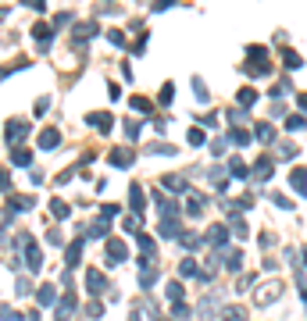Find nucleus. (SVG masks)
Listing matches in <instances>:
<instances>
[{"mask_svg":"<svg viewBox=\"0 0 307 321\" xmlns=\"http://www.w3.org/2000/svg\"><path fill=\"white\" fill-rule=\"evenodd\" d=\"M122 257H125V243L122 239H111L107 243V264H122Z\"/></svg>","mask_w":307,"mask_h":321,"instance_id":"f257e3e1","label":"nucleus"},{"mask_svg":"<svg viewBox=\"0 0 307 321\" xmlns=\"http://www.w3.org/2000/svg\"><path fill=\"white\" fill-rule=\"evenodd\" d=\"M250 57H257V61H261V57H264V50H261V47H250ZM268 68H272V64H243V71H247V75H264Z\"/></svg>","mask_w":307,"mask_h":321,"instance_id":"f03ea898","label":"nucleus"},{"mask_svg":"<svg viewBox=\"0 0 307 321\" xmlns=\"http://www.w3.org/2000/svg\"><path fill=\"white\" fill-rule=\"evenodd\" d=\"M86 289H90L93 296L107 289V282H104V275H100V271H90V275H86Z\"/></svg>","mask_w":307,"mask_h":321,"instance_id":"7ed1b4c3","label":"nucleus"},{"mask_svg":"<svg viewBox=\"0 0 307 321\" xmlns=\"http://www.w3.org/2000/svg\"><path fill=\"white\" fill-rule=\"evenodd\" d=\"M303 175H307L303 168H293V172H289V186H293L296 193H307V179H303Z\"/></svg>","mask_w":307,"mask_h":321,"instance_id":"20e7f679","label":"nucleus"},{"mask_svg":"<svg viewBox=\"0 0 307 321\" xmlns=\"http://www.w3.org/2000/svg\"><path fill=\"white\" fill-rule=\"evenodd\" d=\"M25 129H29L25 122H11V125L4 129V136H8V143H15V139H22V136H25Z\"/></svg>","mask_w":307,"mask_h":321,"instance_id":"39448f33","label":"nucleus"},{"mask_svg":"<svg viewBox=\"0 0 307 321\" xmlns=\"http://www.w3.org/2000/svg\"><path fill=\"white\" fill-rule=\"evenodd\" d=\"M40 143H43V150H54V146L61 143V132H57V129H43V136H40Z\"/></svg>","mask_w":307,"mask_h":321,"instance_id":"423d86ee","label":"nucleus"},{"mask_svg":"<svg viewBox=\"0 0 307 321\" xmlns=\"http://www.w3.org/2000/svg\"><path fill=\"white\" fill-rule=\"evenodd\" d=\"M111 165L129 168V165H132V150H114V153H111Z\"/></svg>","mask_w":307,"mask_h":321,"instance_id":"0eeeda50","label":"nucleus"},{"mask_svg":"<svg viewBox=\"0 0 307 321\" xmlns=\"http://www.w3.org/2000/svg\"><path fill=\"white\" fill-rule=\"evenodd\" d=\"M71 310H75V296L68 293V300H61V307H57V321H68Z\"/></svg>","mask_w":307,"mask_h":321,"instance_id":"6e6552de","label":"nucleus"},{"mask_svg":"<svg viewBox=\"0 0 307 321\" xmlns=\"http://www.w3.org/2000/svg\"><path fill=\"white\" fill-rule=\"evenodd\" d=\"M225 239H228V232H225L221 225H214V228L207 232V243H214V247H221V243H225Z\"/></svg>","mask_w":307,"mask_h":321,"instance_id":"1a4fd4ad","label":"nucleus"},{"mask_svg":"<svg viewBox=\"0 0 307 321\" xmlns=\"http://www.w3.org/2000/svg\"><path fill=\"white\" fill-rule=\"evenodd\" d=\"M254 175H257V179H268V175H272V160H268V157H261L257 165H254Z\"/></svg>","mask_w":307,"mask_h":321,"instance_id":"9d476101","label":"nucleus"},{"mask_svg":"<svg viewBox=\"0 0 307 321\" xmlns=\"http://www.w3.org/2000/svg\"><path fill=\"white\" fill-rule=\"evenodd\" d=\"M93 125H97L100 132H107V129H111V114H107V111H100V114H93Z\"/></svg>","mask_w":307,"mask_h":321,"instance_id":"9b49d317","label":"nucleus"},{"mask_svg":"<svg viewBox=\"0 0 307 321\" xmlns=\"http://www.w3.org/2000/svg\"><path fill=\"white\" fill-rule=\"evenodd\" d=\"M228 172H233V179H247V175H250V168L243 165V160H233V165H228Z\"/></svg>","mask_w":307,"mask_h":321,"instance_id":"f8f14e48","label":"nucleus"},{"mask_svg":"<svg viewBox=\"0 0 307 321\" xmlns=\"http://www.w3.org/2000/svg\"><path fill=\"white\" fill-rule=\"evenodd\" d=\"M11 207H15V211H29V207H32V196H15Z\"/></svg>","mask_w":307,"mask_h":321,"instance_id":"ddd939ff","label":"nucleus"},{"mask_svg":"<svg viewBox=\"0 0 307 321\" xmlns=\"http://www.w3.org/2000/svg\"><path fill=\"white\" fill-rule=\"evenodd\" d=\"M225 321H247L243 307H228V310H225Z\"/></svg>","mask_w":307,"mask_h":321,"instance_id":"4468645a","label":"nucleus"},{"mask_svg":"<svg viewBox=\"0 0 307 321\" xmlns=\"http://www.w3.org/2000/svg\"><path fill=\"white\" fill-rule=\"evenodd\" d=\"M11 160H15V165H29L32 153H29V150H15V153H11Z\"/></svg>","mask_w":307,"mask_h":321,"instance_id":"2eb2a0df","label":"nucleus"},{"mask_svg":"<svg viewBox=\"0 0 307 321\" xmlns=\"http://www.w3.org/2000/svg\"><path fill=\"white\" fill-rule=\"evenodd\" d=\"M50 211H54V218H64V214H68L64 200H50Z\"/></svg>","mask_w":307,"mask_h":321,"instance_id":"dca6fc26","label":"nucleus"},{"mask_svg":"<svg viewBox=\"0 0 307 321\" xmlns=\"http://www.w3.org/2000/svg\"><path fill=\"white\" fill-rule=\"evenodd\" d=\"M236 100H240V104H243V107H250V104H254V100H257V93H254V90H243V93H240V97H236Z\"/></svg>","mask_w":307,"mask_h":321,"instance_id":"f3484780","label":"nucleus"},{"mask_svg":"<svg viewBox=\"0 0 307 321\" xmlns=\"http://www.w3.org/2000/svg\"><path fill=\"white\" fill-rule=\"evenodd\" d=\"M272 136H275V129H272V125H257V139H264V143H268Z\"/></svg>","mask_w":307,"mask_h":321,"instance_id":"a211bd4d","label":"nucleus"},{"mask_svg":"<svg viewBox=\"0 0 307 321\" xmlns=\"http://www.w3.org/2000/svg\"><path fill=\"white\" fill-rule=\"evenodd\" d=\"M282 57H286V68H300V54H293V50H286Z\"/></svg>","mask_w":307,"mask_h":321,"instance_id":"6ab92c4d","label":"nucleus"},{"mask_svg":"<svg viewBox=\"0 0 307 321\" xmlns=\"http://www.w3.org/2000/svg\"><path fill=\"white\" fill-rule=\"evenodd\" d=\"M139 247H143V254L150 257V254H154V239H150V235H139Z\"/></svg>","mask_w":307,"mask_h":321,"instance_id":"aec40b11","label":"nucleus"},{"mask_svg":"<svg viewBox=\"0 0 307 321\" xmlns=\"http://www.w3.org/2000/svg\"><path fill=\"white\" fill-rule=\"evenodd\" d=\"M193 271H197V264H193V261H189V257H186V261L179 264V275H193Z\"/></svg>","mask_w":307,"mask_h":321,"instance_id":"412c9836","label":"nucleus"},{"mask_svg":"<svg viewBox=\"0 0 307 321\" xmlns=\"http://www.w3.org/2000/svg\"><path fill=\"white\" fill-rule=\"evenodd\" d=\"M40 303H54V286H43V293H40Z\"/></svg>","mask_w":307,"mask_h":321,"instance_id":"4be33fe9","label":"nucleus"},{"mask_svg":"<svg viewBox=\"0 0 307 321\" xmlns=\"http://www.w3.org/2000/svg\"><path fill=\"white\" fill-rule=\"evenodd\" d=\"M286 129H293V132H296V129H303V118H300V114H293L289 122H286Z\"/></svg>","mask_w":307,"mask_h":321,"instance_id":"5701e85b","label":"nucleus"},{"mask_svg":"<svg viewBox=\"0 0 307 321\" xmlns=\"http://www.w3.org/2000/svg\"><path fill=\"white\" fill-rule=\"evenodd\" d=\"M204 139H207V136H204V132H200V129H193V132H189V143H193V146H200V143H204Z\"/></svg>","mask_w":307,"mask_h":321,"instance_id":"b1692460","label":"nucleus"},{"mask_svg":"<svg viewBox=\"0 0 307 321\" xmlns=\"http://www.w3.org/2000/svg\"><path fill=\"white\" fill-rule=\"evenodd\" d=\"M132 107H136V111H150V100H143V97H132Z\"/></svg>","mask_w":307,"mask_h":321,"instance_id":"393cba45","label":"nucleus"},{"mask_svg":"<svg viewBox=\"0 0 307 321\" xmlns=\"http://www.w3.org/2000/svg\"><path fill=\"white\" fill-rule=\"evenodd\" d=\"M104 232H107V221H97V225L90 228V235H104Z\"/></svg>","mask_w":307,"mask_h":321,"instance_id":"a878e982","label":"nucleus"},{"mask_svg":"<svg viewBox=\"0 0 307 321\" xmlns=\"http://www.w3.org/2000/svg\"><path fill=\"white\" fill-rule=\"evenodd\" d=\"M168 296H172V300H179V296H182V286H179V282H172V286H168Z\"/></svg>","mask_w":307,"mask_h":321,"instance_id":"bb28decb","label":"nucleus"},{"mask_svg":"<svg viewBox=\"0 0 307 321\" xmlns=\"http://www.w3.org/2000/svg\"><path fill=\"white\" fill-rule=\"evenodd\" d=\"M0 189H8V172H0Z\"/></svg>","mask_w":307,"mask_h":321,"instance_id":"cd10ccee","label":"nucleus"},{"mask_svg":"<svg viewBox=\"0 0 307 321\" xmlns=\"http://www.w3.org/2000/svg\"><path fill=\"white\" fill-rule=\"evenodd\" d=\"M303 257H307V254H303Z\"/></svg>","mask_w":307,"mask_h":321,"instance_id":"c85d7f7f","label":"nucleus"}]
</instances>
